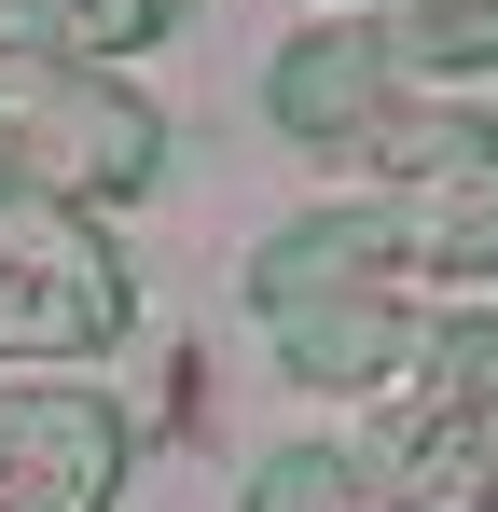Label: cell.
Here are the masks:
<instances>
[{
  "label": "cell",
  "mask_w": 498,
  "mask_h": 512,
  "mask_svg": "<svg viewBox=\"0 0 498 512\" xmlns=\"http://www.w3.org/2000/svg\"><path fill=\"white\" fill-rule=\"evenodd\" d=\"M388 167H402V208H374L415 263H498V125L471 111H429L388 139Z\"/></svg>",
  "instance_id": "6da1fadb"
},
{
  "label": "cell",
  "mask_w": 498,
  "mask_h": 512,
  "mask_svg": "<svg viewBox=\"0 0 498 512\" xmlns=\"http://www.w3.org/2000/svg\"><path fill=\"white\" fill-rule=\"evenodd\" d=\"M111 471H125V429L97 402H70V388H14L0 402V485H14V512H97Z\"/></svg>",
  "instance_id": "7a4b0ae2"
},
{
  "label": "cell",
  "mask_w": 498,
  "mask_h": 512,
  "mask_svg": "<svg viewBox=\"0 0 498 512\" xmlns=\"http://www.w3.org/2000/svg\"><path fill=\"white\" fill-rule=\"evenodd\" d=\"M277 125L291 139H374L388 125V42L374 28H305L277 56Z\"/></svg>",
  "instance_id": "3957f363"
},
{
  "label": "cell",
  "mask_w": 498,
  "mask_h": 512,
  "mask_svg": "<svg viewBox=\"0 0 498 512\" xmlns=\"http://www.w3.org/2000/svg\"><path fill=\"white\" fill-rule=\"evenodd\" d=\"M277 346H291V374L360 388V374H388L415 333H402V305H388V291H319V305H277Z\"/></svg>",
  "instance_id": "277c9868"
},
{
  "label": "cell",
  "mask_w": 498,
  "mask_h": 512,
  "mask_svg": "<svg viewBox=\"0 0 498 512\" xmlns=\"http://www.w3.org/2000/svg\"><path fill=\"white\" fill-rule=\"evenodd\" d=\"M249 512H374V471L332 457V443H291V457L249 471Z\"/></svg>",
  "instance_id": "5b68a950"
},
{
  "label": "cell",
  "mask_w": 498,
  "mask_h": 512,
  "mask_svg": "<svg viewBox=\"0 0 498 512\" xmlns=\"http://www.w3.org/2000/svg\"><path fill=\"white\" fill-rule=\"evenodd\" d=\"M443 388L471 402V416L498 429V319H471V333H443Z\"/></svg>",
  "instance_id": "8992f818"
}]
</instances>
